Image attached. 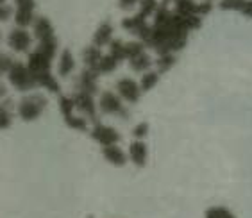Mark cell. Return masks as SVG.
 Listing matches in <instances>:
<instances>
[{
  "label": "cell",
  "mask_w": 252,
  "mask_h": 218,
  "mask_svg": "<svg viewBox=\"0 0 252 218\" xmlns=\"http://www.w3.org/2000/svg\"><path fill=\"white\" fill-rule=\"evenodd\" d=\"M152 18L154 22L149 25L140 41L147 49L154 50L158 56L181 52L188 45L189 32L202 27L200 16L179 15L161 2Z\"/></svg>",
  "instance_id": "cell-1"
},
{
  "label": "cell",
  "mask_w": 252,
  "mask_h": 218,
  "mask_svg": "<svg viewBox=\"0 0 252 218\" xmlns=\"http://www.w3.org/2000/svg\"><path fill=\"white\" fill-rule=\"evenodd\" d=\"M47 104L49 100L41 93H29L18 102L16 113L24 122H36L47 109Z\"/></svg>",
  "instance_id": "cell-2"
},
{
  "label": "cell",
  "mask_w": 252,
  "mask_h": 218,
  "mask_svg": "<svg viewBox=\"0 0 252 218\" xmlns=\"http://www.w3.org/2000/svg\"><path fill=\"white\" fill-rule=\"evenodd\" d=\"M97 107L104 115H115V117L124 118V120H127V118L131 117L127 106H124V100L118 97L117 93L109 92V90H106V92H102L100 95H98Z\"/></svg>",
  "instance_id": "cell-3"
},
{
  "label": "cell",
  "mask_w": 252,
  "mask_h": 218,
  "mask_svg": "<svg viewBox=\"0 0 252 218\" xmlns=\"http://www.w3.org/2000/svg\"><path fill=\"white\" fill-rule=\"evenodd\" d=\"M7 79H9L11 86H15L18 92H32V90L38 88L31 70L22 61H15L13 63L11 70L7 72Z\"/></svg>",
  "instance_id": "cell-4"
},
{
  "label": "cell",
  "mask_w": 252,
  "mask_h": 218,
  "mask_svg": "<svg viewBox=\"0 0 252 218\" xmlns=\"http://www.w3.org/2000/svg\"><path fill=\"white\" fill-rule=\"evenodd\" d=\"M59 111L63 115L64 124H66L70 129L81 131V132H86L88 129H90L86 118L75 115V107H73V100L70 95H61V97H59Z\"/></svg>",
  "instance_id": "cell-5"
},
{
  "label": "cell",
  "mask_w": 252,
  "mask_h": 218,
  "mask_svg": "<svg viewBox=\"0 0 252 218\" xmlns=\"http://www.w3.org/2000/svg\"><path fill=\"white\" fill-rule=\"evenodd\" d=\"M72 100H73V107H75V111L81 113V117L86 118L88 122H92V124H95L97 120V100H95V97L93 95H90V93H83V92H73L72 95Z\"/></svg>",
  "instance_id": "cell-6"
},
{
  "label": "cell",
  "mask_w": 252,
  "mask_h": 218,
  "mask_svg": "<svg viewBox=\"0 0 252 218\" xmlns=\"http://www.w3.org/2000/svg\"><path fill=\"white\" fill-rule=\"evenodd\" d=\"M90 136H92L93 141H97L98 145H102V147L118 145L122 140L120 132H118L115 127L100 124V122H95V124H93V127L90 129Z\"/></svg>",
  "instance_id": "cell-7"
},
{
  "label": "cell",
  "mask_w": 252,
  "mask_h": 218,
  "mask_svg": "<svg viewBox=\"0 0 252 218\" xmlns=\"http://www.w3.org/2000/svg\"><path fill=\"white\" fill-rule=\"evenodd\" d=\"M213 9V0H204V2H195V0H177L174 4V11L179 15L188 16H206Z\"/></svg>",
  "instance_id": "cell-8"
},
{
  "label": "cell",
  "mask_w": 252,
  "mask_h": 218,
  "mask_svg": "<svg viewBox=\"0 0 252 218\" xmlns=\"http://www.w3.org/2000/svg\"><path fill=\"white\" fill-rule=\"evenodd\" d=\"M16 11H15V24L16 27L27 29L29 25L34 24L36 20V0H15Z\"/></svg>",
  "instance_id": "cell-9"
},
{
  "label": "cell",
  "mask_w": 252,
  "mask_h": 218,
  "mask_svg": "<svg viewBox=\"0 0 252 218\" xmlns=\"http://www.w3.org/2000/svg\"><path fill=\"white\" fill-rule=\"evenodd\" d=\"M115 88H117L118 97L124 102H127V104H136V102L140 100L141 90H140V84L136 83L134 79H129V77L120 79Z\"/></svg>",
  "instance_id": "cell-10"
},
{
  "label": "cell",
  "mask_w": 252,
  "mask_h": 218,
  "mask_svg": "<svg viewBox=\"0 0 252 218\" xmlns=\"http://www.w3.org/2000/svg\"><path fill=\"white\" fill-rule=\"evenodd\" d=\"M7 45L15 52H29L31 45H32V36H31L27 29L15 27V29L7 34Z\"/></svg>",
  "instance_id": "cell-11"
},
{
  "label": "cell",
  "mask_w": 252,
  "mask_h": 218,
  "mask_svg": "<svg viewBox=\"0 0 252 218\" xmlns=\"http://www.w3.org/2000/svg\"><path fill=\"white\" fill-rule=\"evenodd\" d=\"M98 73L92 72L84 68L83 72L79 73L77 81H75V92H83V93H90V95H97L98 93Z\"/></svg>",
  "instance_id": "cell-12"
},
{
  "label": "cell",
  "mask_w": 252,
  "mask_h": 218,
  "mask_svg": "<svg viewBox=\"0 0 252 218\" xmlns=\"http://www.w3.org/2000/svg\"><path fill=\"white\" fill-rule=\"evenodd\" d=\"M127 157L131 159V163L138 168H143L147 165V159H149V147L143 140H134L129 145V154Z\"/></svg>",
  "instance_id": "cell-13"
},
{
  "label": "cell",
  "mask_w": 252,
  "mask_h": 218,
  "mask_svg": "<svg viewBox=\"0 0 252 218\" xmlns=\"http://www.w3.org/2000/svg\"><path fill=\"white\" fill-rule=\"evenodd\" d=\"M27 68L31 70L32 75H38V73L45 72H52V61L49 58H45L43 54L38 52V50H32L29 54V59H27Z\"/></svg>",
  "instance_id": "cell-14"
},
{
  "label": "cell",
  "mask_w": 252,
  "mask_h": 218,
  "mask_svg": "<svg viewBox=\"0 0 252 218\" xmlns=\"http://www.w3.org/2000/svg\"><path fill=\"white\" fill-rule=\"evenodd\" d=\"M113 34H115V27H113L111 22H102L95 29V34H93V47L97 49H104V47H109V43L113 41Z\"/></svg>",
  "instance_id": "cell-15"
},
{
  "label": "cell",
  "mask_w": 252,
  "mask_h": 218,
  "mask_svg": "<svg viewBox=\"0 0 252 218\" xmlns=\"http://www.w3.org/2000/svg\"><path fill=\"white\" fill-rule=\"evenodd\" d=\"M32 34L38 41H41V39L56 36V31H54L52 22H50L47 16H36V20H34V24H32Z\"/></svg>",
  "instance_id": "cell-16"
},
{
  "label": "cell",
  "mask_w": 252,
  "mask_h": 218,
  "mask_svg": "<svg viewBox=\"0 0 252 218\" xmlns=\"http://www.w3.org/2000/svg\"><path fill=\"white\" fill-rule=\"evenodd\" d=\"M102 156L104 159L113 166H126L127 165V154L124 152V149H120L118 145H109V147H102Z\"/></svg>",
  "instance_id": "cell-17"
},
{
  "label": "cell",
  "mask_w": 252,
  "mask_h": 218,
  "mask_svg": "<svg viewBox=\"0 0 252 218\" xmlns=\"http://www.w3.org/2000/svg\"><path fill=\"white\" fill-rule=\"evenodd\" d=\"M219 7L222 11H236L247 18H252V0H220Z\"/></svg>",
  "instance_id": "cell-18"
},
{
  "label": "cell",
  "mask_w": 252,
  "mask_h": 218,
  "mask_svg": "<svg viewBox=\"0 0 252 218\" xmlns=\"http://www.w3.org/2000/svg\"><path fill=\"white\" fill-rule=\"evenodd\" d=\"M73 70H75V58H73L72 50L63 49L58 59V75L66 79L68 75H72Z\"/></svg>",
  "instance_id": "cell-19"
},
{
  "label": "cell",
  "mask_w": 252,
  "mask_h": 218,
  "mask_svg": "<svg viewBox=\"0 0 252 218\" xmlns=\"http://www.w3.org/2000/svg\"><path fill=\"white\" fill-rule=\"evenodd\" d=\"M102 58H104L102 49H97V47H93V45H90V47H86V49L83 50L84 68H88V70H92V72H95V73H97V68H98V64H100Z\"/></svg>",
  "instance_id": "cell-20"
},
{
  "label": "cell",
  "mask_w": 252,
  "mask_h": 218,
  "mask_svg": "<svg viewBox=\"0 0 252 218\" xmlns=\"http://www.w3.org/2000/svg\"><path fill=\"white\" fill-rule=\"evenodd\" d=\"M154 64V61H152V58L149 56V52H141L140 56H136V58L129 59V66H131L132 72L136 73H145L151 70V66Z\"/></svg>",
  "instance_id": "cell-21"
},
{
  "label": "cell",
  "mask_w": 252,
  "mask_h": 218,
  "mask_svg": "<svg viewBox=\"0 0 252 218\" xmlns=\"http://www.w3.org/2000/svg\"><path fill=\"white\" fill-rule=\"evenodd\" d=\"M13 109H15L13 100H9V98L0 100V131L11 127V124H13Z\"/></svg>",
  "instance_id": "cell-22"
},
{
  "label": "cell",
  "mask_w": 252,
  "mask_h": 218,
  "mask_svg": "<svg viewBox=\"0 0 252 218\" xmlns=\"http://www.w3.org/2000/svg\"><path fill=\"white\" fill-rule=\"evenodd\" d=\"M158 83H159V73L149 70V72L141 73V79L138 84H140L141 93H147V92H151L154 86H158Z\"/></svg>",
  "instance_id": "cell-23"
},
{
  "label": "cell",
  "mask_w": 252,
  "mask_h": 218,
  "mask_svg": "<svg viewBox=\"0 0 252 218\" xmlns=\"http://www.w3.org/2000/svg\"><path fill=\"white\" fill-rule=\"evenodd\" d=\"M118 66H120V63L113 58L111 54H104V58L100 59V64H98V68H97V73L98 75H107V73L115 72Z\"/></svg>",
  "instance_id": "cell-24"
},
{
  "label": "cell",
  "mask_w": 252,
  "mask_h": 218,
  "mask_svg": "<svg viewBox=\"0 0 252 218\" xmlns=\"http://www.w3.org/2000/svg\"><path fill=\"white\" fill-rule=\"evenodd\" d=\"M156 72L159 73H166L170 72L175 64V54H163V56H158L156 59Z\"/></svg>",
  "instance_id": "cell-25"
},
{
  "label": "cell",
  "mask_w": 252,
  "mask_h": 218,
  "mask_svg": "<svg viewBox=\"0 0 252 218\" xmlns=\"http://www.w3.org/2000/svg\"><path fill=\"white\" fill-rule=\"evenodd\" d=\"M107 54H111L118 63L126 61V41H122V39H113L111 43H109V52Z\"/></svg>",
  "instance_id": "cell-26"
},
{
  "label": "cell",
  "mask_w": 252,
  "mask_h": 218,
  "mask_svg": "<svg viewBox=\"0 0 252 218\" xmlns=\"http://www.w3.org/2000/svg\"><path fill=\"white\" fill-rule=\"evenodd\" d=\"M140 9H138V15L143 16V18H151V16H154V13L158 11V5H159V2L158 0H140Z\"/></svg>",
  "instance_id": "cell-27"
},
{
  "label": "cell",
  "mask_w": 252,
  "mask_h": 218,
  "mask_svg": "<svg viewBox=\"0 0 252 218\" xmlns=\"http://www.w3.org/2000/svg\"><path fill=\"white\" fill-rule=\"evenodd\" d=\"M204 218H236V215L231 209L223 208V206H213L206 211Z\"/></svg>",
  "instance_id": "cell-28"
},
{
  "label": "cell",
  "mask_w": 252,
  "mask_h": 218,
  "mask_svg": "<svg viewBox=\"0 0 252 218\" xmlns=\"http://www.w3.org/2000/svg\"><path fill=\"white\" fill-rule=\"evenodd\" d=\"M145 49H147L145 45L141 43V41H138V39L126 43V61L136 58V56H140L141 52H145Z\"/></svg>",
  "instance_id": "cell-29"
},
{
  "label": "cell",
  "mask_w": 252,
  "mask_h": 218,
  "mask_svg": "<svg viewBox=\"0 0 252 218\" xmlns=\"http://www.w3.org/2000/svg\"><path fill=\"white\" fill-rule=\"evenodd\" d=\"M149 129H151V125H149L147 122H140V124H136L134 129H132V136H134V140H145L147 136H149Z\"/></svg>",
  "instance_id": "cell-30"
},
{
  "label": "cell",
  "mask_w": 252,
  "mask_h": 218,
  "mask_svg": "<svg viewBox=\"0 0 252 218\" xmlns=\"http://www.w3.org/2000/svg\"><path fill=\"white\" fill-rule=\"evenodd\" d=\"M13 63H15V59L11 58L9 54L0 52V75H7V72L11 70Z\"/></svg>",
  "instance_id": "cell-31"
},
{
  "label": "cell",
  "mask_w": 252,
  "mask_h": 218,
  "mask_svg": "<svg viewBox=\"0 0 252 218\" xmlns=\"http://www.w3.org/2000/svg\"><path fill=\"white\" fill-rule=\"evenodd\" d=\"M138 4H140V0H118V5H120V9H124V11L132 9V7H136Z\"/></svg>",
  "instance_id": "cell-32"
},
{
  "label": "cell",
  "mask_w": 252,
  "mask_h": 218,
  "mask_svg": "<svg viewBox=\"0 0 252 218\" xmlns=\"http://www.w3.org/2000/svg\"><path fill=\"white\" fill-rule=\"evenodd\" d=\"M5 95H7V90H5V86L2 83H0V100H4Z\"/></svg>",
  "instance_id": "cell-33"
},
{
  "label": "cell",
  "mask_w": 252,
  "mask_h": 218,
  "mask_svg": "<svg viewBox=\"0 0 252 218\" xmlns=\"http://www.w3.org/2000/svg\"><path fill=\"white\" fill-rule=\"evenodd\" d=\"M177 0H161V4H165V5H168V4H175Z\"/></svg>",
  "instance_id": "cell-34"
}]
</instances>
